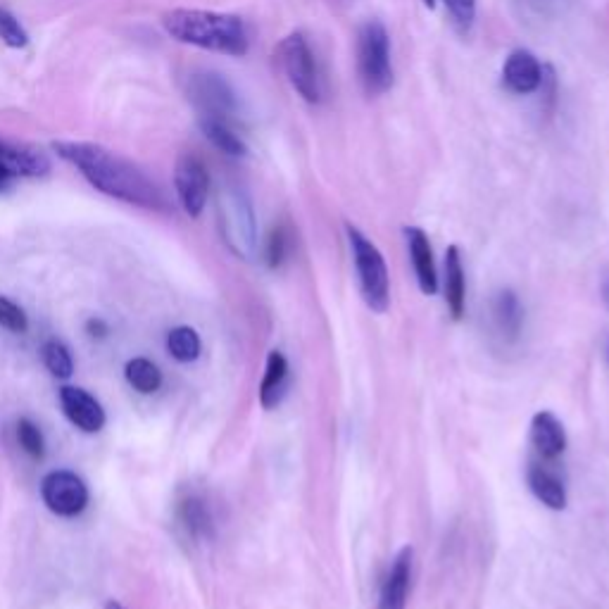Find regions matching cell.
<instances>
[{
    "label": "cell",
    "instance_id": "6da1fadb",
    "mask_svg": "<svg viewBox=\"0 0 609 609\" xmlns=\"http://www.w3.org/2000/svg\"><path fill=\"white\" fill-rule=\"evenodd\" d=\"M53 150L105 196L146 210H162L167 205L160 186L141 167L98 143L55 141Z\"/></svg>",
    "mask_w": 609,
    "mask_h": 609
},
{
    "label": "cell",
    "instance_id": "7a4b0ae2",
    "mask_svg": "<svg viewBox=\"0 0 609 609\" xmlns=\"http://www.w3.org/2000/svg\"><path fill=\"white\" fill-rule=\"evenodd\" d=\"M162 27L174 41L212 50V53L243 58L250 48L246 22L238 15H226V12L177 8L162 17Z\"/></svg>",
    "mask_w": 609,
    "mask_h": 609
},
{
    "label": "cell",
    "instance_id": "3957f363",
    "mask_svg": "<svg viewBox=\"0 0 609 609\" xmlns=\"http://www.w3.org/2000/svg\"><path fill=\"white\" fill-rule=\"evenodd\" d=\"M345 236H348L350 255H353L364 303L376 315H384L391 307V276H388L384 255L353 224H345Z\"/></svg>",
    "mask_w": 609,
    "mask_h": 609
},
{
    "label": "cell",
    "instance_id": "277c9868",
    "mask_svg": "<svg viewBox=\"0 0 609 609\" xmlns=\"http://www.w3.org/2000/svg\"><path fill=\"white\" fill-rule=\"evenodd\" d=\"M357 72L367 96H384L393 86L391 36L379 20H369L357 34Z\"/></svg>",
    "mask_w": 609,
    "mask_h": 609
},
{
    "label": "cell",
    "instance_id": "5b68a950",
    "mask_svg": "<svg viewBox=\"0 0 609 609\" xmlns=\"http://www.w3.org/2000/svg\"><path fill=\"white\" fill-rule=\"evenodd\" d=\"M279 60L293 91L298 93L305 103H322V77H319L315 53H312L303 31H291V34L279 43Z\"/></svg>",
    "mask_w": 609,
    "mask_h": 609
},
{
    "label": "cell",
    "instance_id": "8992f818",
    "mask_svg": "<svg viewBox=\"0 0 609 609\" xmlns=\"http://www.w3.org/2000/svg\"><path fill=\"white\" fill-rule=\"evenodd\" d=\"M41 498L58 517H77L89 505V486L74 472L58 469L41 481Z\"/></svg>",
    "mask_w": 609,
    "mask_h": 609
},
{
    "label": "cell",
    "instance_id": "52a82bcc",
    "mask_svg": "<svg viewBox=\"0 0 609 609\" xmlns=\"http://www.w3.org/2000/svg\"><path fill=\"white\" fill-rule=\"evenodd\" d=\"M222 226L226 243L241 257H250L257 246L255 215L250 200L241 191H229L222 205Z\"/></svg>",
    "mask_w": 609,
    "mask_h": 609
},
{
    "label": "cell",
    "instance_id": "ba28073f",
    "mask_svg": "<svg viewBox=\"0 0 609 609\" xmlns=\"http://www.w3.org/2000/svg\"><path fill=\"white\" fill-rule=\"evenodd\" d=\"M174 188L177 198L188 217L203 215L207 198H210V174L205 162L193 153H184L174 167Z\"/></svg>",
    "mask_w": 609,
    "mask_h": 609
},
{
    "label": "cell",
    "instance_id": "9c48e42d",
    "mask_svg": "<svg viewBox=\"0 0 609 609\" xmlns=\"http://www.w3.org/2000/svg\"><path fill=\"white\" fill-rule=\"evenodd\" d=\"M188 93L191 100L198 105L200 117H217L226 119L231 117L238 108L236 91L222 74L217 72H198L191 77L188 84Z\"/></svg>",
    "mask_w": 609,
    "mask_h": 609
},
{
    "label": "cell",
    "instance_id": "30bf717a",
    "mask_svg": "<svg viewBox=\"0 0 609 609\" xmlns=\"http://www.w3.org/2000/svg\"><path fill=\"white\" fill-rule=\"evenodd\" d=\"M412 562V545L400 548L398 555L393 557L391 567H388L384 583H381L379 609H407V598H410L412 588Z\"/></svg>",
    "mask_w": 609,
    "mask_h": 609
},
{
    "label": "cell",
    "instance_id": "8fae6325",
    "mask_svg": "<svg viewBox=\"0 0 609 609\" xmlns=\"http://www.w3.org/2000/svg\"><path fill=\"white\" fill-rule=\"evenodd\" d=\"M60 405L65 417L84 433H98L105 426V410L89 391L79 386L60 388Z\"/></svg>",
    "mask_w": 609,
    "mask_h": 609
},
{
    "label": "cell",
    "instance_id": "7c38bea8",
    "mask_svg": "<svg viewBox=\"0 0 609 609\" xmlns=\"http://www.w3.org/2000/svg\"><path fill=\"white\" fill-rule=\"evenodd\" d=\"M543 79V65L536 55L526 48H517L507 55L502 65V84L517 96H529L536 93Z\"/></svg>",
    "mask_w": 609,
    "mask_h": 609
},
{
    "label": "cell",
    "instance_id": "4fadbf2b",
    "mask_svg": "<svg viewBox=\"0 0 609 609\" xmlns=\"http://www.w3.org/2000/svg\"><path fill=\"white\" fill-rule=\"evenodd\" d=\"M405 241L407 250H410V260L414 267V276H417L419 291L424 295H436L438 293V272H436V260H433V248L429 236L419 226H405Z\"/></svg>",
    "mask_w": 609,
    "mask_h": 609
},
{
    "label": "cell",
    "instance_id": "5bb4252c",
    "mask_svg": "<svg viewBox=\"0 0 609 609\" xmlns=\"http://www.w3.org/2000/svg\"><path fill=\"white\" fill-rule=\"evenodd\" d=\"M0 167L10 174V179H39L50 172V162L41 150L29 146H17V143L3 141L0 138Z\"/></svg>",
    "mask_w": 609,
    "mask_h": 609
},
{
    "label": "cell",
    "instance_id": "9a60e30c",
    "mask_svg": "<svg viewBox=\"0 0 609 609\" xmlns=\"http://www.w3.org/2000/svg\"><path fill=\"white\" fill-rule=\"evenodd\" d=\"M526 483H529L533 498L548 507V510L562 512L567 507V486H564V481L557 476V472H552L548 464L531 462L529 469H526Z\"/></svg>",
    "mask_w": 609,
    "mask_h": 609
},
{
    "label": "cell",
    "instance_id": "2e32d148",
    "mask_svg": "<svg viewBox=\"0 0 609 609\" xmlns=\"http://www.w3.org/2000/svg\"><path fill=\"white\" fill-rule=\"evenodd\" d=\"M491 322L502 341L514 343L524 329V307L512 288H500L491 298Z\"/></svg>",
    "mask_w": 609,
    "mask_h": 609
},
{
    "label": "cell",
    "instance_id": "e0dca14e",
    "mask_svg": "<svg viewBox=\"0 0 609 609\" xmlns=\"http://www.w3.org/2000/svg\"><path fill=\"white\" fill-rule=\"evenodd\" d=\"M531 445L543 460H557L567 450V431L555 414L541 410L531 419Z\"/></svg>",
    "mask_w": 609,
    "mask_h": 609
},
{
    "label": "cell",
    "instance_id": "ac0fdd59",
    "mask_svg": "<svg viewBox=\"0 0 609 609\" xmlns=\"http://www.w3.org/2000/svg\"><path fill=\"white\" fill-rule=\"evenodd\" d=\"M445 305H448L452 319H462L467 310V279H464V262L457 246L445 250Z\"/></svg>",
    "mask_w": 609,
    "mask_h": 609
},
{
    "label": "cell",
    "instance_id": "d6986e66",
    "mask_svg": "<svg viewBox=\"0 0 609 609\" xmlns=\"http://www.w3.org/2000/svg\"><path fill=\"white\" fill-rule=\"evenodd\" d=\"M288 376H291V367H288L284 353L272 350V353L267 355L265 376H262L260 384V405L265 407V410H274L276 405H281V400H284L288 391Z\"/></svg>",
    "mask_w": 609,
    "mask_h": 609
},
{
    "label": "cell",
    "instance_id": "ffe728a7",
    "mask_svg": "<svg viewBox=\"0 0 609 609\" xmlns=\"http://www.w3.org/2000/svg\"><path fill=\"white\" fill-rule=\"evenodd\" d=\"M200 131H203L207 141H210L219 153L229 155V158H246L248 146L243 143V138L229 127L226 119L200 117Z\"/></svg>",
    "mask_w": 609,
    "mask_h": 609
},
{
    "label": "cell",
    "instance_id": "44dd1931",
    "mask_svg": "<svg viewBox=\"0 0 609 609\" xmlns=\"http://www.w3.org/2000/svg\"><path fill=\"white\" fill-rule=\"evenodd\" d=\"M124 376H127L129 386L136 388L138 393H155L162 386V372L155 362L146 360V357H134L124 367Z\"/></svg>",
    "mask_w": 609,
    "mask_h": 609
},
{
    "label": "cell",
    "instance_id": "7402d4cb",
    "mask_svg": "<svg viewBox=\"0 0 609 609\" xmlns=\"http://www.w3.org/2000/svg\"><path fill=\"white\" fill-rule=\"evenodd\" d=\"M167 350L177 362H193L200 357L203 343H200L196 329H191V326H177V329L169 331Z\"/></svg>",
    "mask_w": 609,
    "mask_h": 609
},
{
    "label": "cell",
    "instance_id": "603a6c76",
    "mask_svg": "<svg viewBox=\"0 0 609 609\" xmlns=\"http://www.w3.org/2000/svg\"><path fill=\"white\" fill-rule=\"evenodd\" d=\"M179 517L191 536L207 538L212 533V514L207 510L205 500L186 498L179 507Z\"/></svg>",
    "mask_w": 609,
    "mask_h": 609
},
{
    "label": "cell",
    "instance_id": "cb8c5ba5",
    "mask_svg": "<svg viewBox=\"0 0 609 609\" xmlns=\"http://www.w3.org/2000/svg\"><path fill=\"white\" fill-rule=\"evenodd\" d=\"M41 355H43V364H46V369L55 376V379H69V376H72L74 360L72 355H69L67 345L58 341V338H50V341L43 343Z\"/></svg>",
    "mask_w": 609,
    "mask_h": 609
},
{
    "label": "cell",
    "instance_id": "d4e9b609",
    "mask_svg": "<svg viewBox=\"0 0 609 609\" xmlns=\"http://www.w3.org/2000/svg\"><path fill=\"white\" fill-rule=\"evenodd\" d=\"M293 248V236L288 231V226L279 224L274 226L272 234L267 236V246H265V262L269 269H281L286 265V260L291 257Z\"/></svg>",
    "mask_w": 609,
    "mask_h": 609
},
{
    "label": "cell",
    "instance_id": "484cf974",
    "mask_svg": "<svg viewBox=\"0 0 609 609\" xmlns=\"http://www.w3.org/2000/svg\"><path fill=\"white\" fill-rule=\"evenodd\" d=\"M17 441H20L22 450L27 452L29 457H34V460H41V457L46 455V441H43V433L39 426H36L27 417L17 422Z\"/></svg>",
    "mask_w": 609,
    "mask_h": 609
},
{
    "label": "cell",
    "instance_id": "4316f807",
    "mask_svg": "<svg viewBox=\"0 0 609 609\" xmlns=\"http://www.w3.org/2000/svg\"><path fill=\"white\" fill-rule=\"evenodd\" d=\"M0 41L10 48H27L29 46V34L22 27L20 20L12 15L10 10L0 8Z\"/></svg>",
    "mask_w": 609,
    "mask_h": 609
},
{
    "label": "cell",
    "instance_id": "83f0119b",
    "mask_svg": "<svg viewBox=\"0 0 609 609\" xmlns=\"http://www.w3.org/2000/svg\"><path fill=\"white\" fill-rule=\"evenodd\" d=\"M0 326L12 331V334H27L29 329L27 312L17 303H12L10 298H5V295H0Z\"/></svg>",
    "mask_w": 609,
    "mask_h": 609
},
{
    "label": "cell",
    "instance_id": "f1b7e54d",
    "mask_svg": "<svg viewBox=\"0 0 609 609\" xmlns=\"http://www.w3.org/2000/svg\"><path fill=\"white\" fill-rule=\"evenodd\" d=\"M443 5L452 24H455L462 34H467L476 20V0H443Z\"/></svg>",
    "mask_w": 609,
    "mask_h": 609
},
{
    "label": "cell",
    "instance_id": "f546056e",
    "mask_svg": "<svg viewBox=\"0 0 609 609\" xmlns=\"http://www.w3.org/2000/svg\"><path fill=\"white\" fill-rule=\"evenodd\" d=\"M86 331H89V336H93V338H103L105 334H108V324H105L100 317H93L86 322Z\"/></svg>",
    "mask_w": 609,
    "mask_h": 609
},
{
    "label": "cell",
    "instance_id": "4dcf8cb0",
    "mask_svg": "<svg viewBox=\"0 0 609 609\" xmlns=\"http://www.w3.org/2000/svg\"><path fill=\"white\" fill-rule=\"evenodd\" d=\"M602 300H605V307L609 310V272L602 276Z\"/></svg>",
    "mask_w": 609,
    "mask_h": 609
},
{
    "label": "cell",
    "instance_id": "1f68e13d",
    "mask_svg": "<svg viewBox=\"0 0 609 609\" xmlns=\"http://www.w3.org/2000/svg\"><path fill=\"white\" fill-rule=\"evenodd\" d=\"M10 184H12V179H10V174L5 172L3 167H0V191H8L10 188Z\"/></svg>",
    "mask_w": 609,
    "mask_h": 609
},
{
    "label": "cell",
    "instance_id": "d6a6232c",
    "mask_svg": "<svg viewBox=\"0 0 609 609\" xmlns=\"http://www.w3.org/2000/svg\"><path fill=\"white\" fill-rule=\"evenodd\" d=\"M105 609H127L124 605H119V602H115V600H110L108 605H105Z\"/></svg>",
    "mask_w": 609,
    "mask_h": 609
},
{
    "label": "cell",
    "instance_id": "836d02e7",
    "mask_svg": "<svg viewBox=\"0 0 609 609\" xmlns=\"http://www.w3.org/2000/svg\"><path fill=\"white\" fill-rule=\"evenodd\" d=\"M424 5H426V8H429V10H433V8H436V0H424Z\"/></svg>",
    "mask_w": 609,
    "mask_h": 609
},
{
    "label": "cell",
    "instance_id": "e575fe53",
    "mask_svg": "<svg viewBox=\"0 0 609 609\" xmlns=\"http://www.w3.org/2000/svg\"><path fill=\"white\" fill-rule=\"evenodd\" d=\"M607 360H609V343H607Z\"/></svg>",
    "mask_w": 609,
    "mask_h": 609
}]
</instances>
